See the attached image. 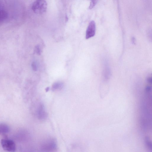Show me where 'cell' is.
I'll use <instances>...</instances> for the list:
<instances>
[{"label": "cell", "mask_w": 152, "mask_h": 152, "mask_svg": "<svg viewBox=\"0 0 152 152\" xmlns=\"http://www.w3.org/2000/svg\"><path fill=\"white\" fill-rule=\"evenodd\" d=\"M40 148L44 151H53L57 150L58 144L56 140L53 138L47 139L41 143Z\"/></svg>", "instance_id": "1"}, {"label": "cell", "mask_w": 152, "mask_h": 152, "mask_svg": "<svg viewBox=\"0 0 152 152\" xmlns=\"http://www.w3.org/2000/svg\"><path fill=\"white\" fill-rule=\"evenodd\" d=\"M47 5L45 0H36L33 3L32 9L36 14H42L47 10Z\"/></svg>", "instance_id": "2"}, {"label": "cell", "mask_w": 152, "mask_h": 152, "mask_svg": "<svg viewBox=\"0 0 152 152\" xmlns=\"http://www.w3.org/2000/svg\"><path fill=\"white\" fill-rule=\"evenodd\" d=\"M1 144L3 149L9 152H14L16 149V145L12 140L8 139H3Z\"/></svg>", "instance_id": "3"}, {"label": "cell", "mask_w": 152, "mask_h": 152, "mask_svg": "<svg viewBox=\"0 0 152 152\" xmlns=\"http://www.w3.org/2000/svg\"><path fill=\"white\" fill-rule=\"evenodd\" d=\"M36 114L38 118L40 120H44L48 117V114L43 104L40 103L37 109Z\"/></svg>", "instance_id": "4"}, {"label": "cell", "mask_w": 152, "mask_h": 152, "mask_svg": "<svg viewBox=\"0 0 152 152\" xmlns=\"http://www.w3.org/2000/svg\"><path fill=\"white\" fill-rule=\"evenodd\" d=\"M96 24L93 21H91L89 23L87 28L86 32V38L88 39L94 37L96 32Z\"/></svg>", "instance_id": "5"}, {"label": "cell", "mask_w": 152, "mask_h": 152, "mask_svg": "<svg viewBox=\"0 0 152 152\" xmlns=\"http://www.w3.org/2000/svg\"><path fill=\"white\" fill-rule=\"evenodd\" d=\"M10 131L9 126L4 124H0V134L8 133Z\"/></svg>", "instance_id": "6"}, {"label": "cell", "mask_w": 152, "mask_h": 152, "mask_svg": "<svg viewBox=\"0 0 152 152\" xmlns=\"http://www.w3.org/2000/svg\"><path fill=\"white\" fill-rule=\"evenodd\" d=\"M63 83L61 82H56L54 83L52 87V89L53 91L60 90L63 87Z\"/></svg>", "instance_id": "7"}, {"label": "cell", "mask_w": 152, "mask_h": 152, "mask_svg": "<svg viewBox=\"0 0 152 152\" xmlns=\"http://www.w3.org/2000/svg\"><path fill=\"white\" fill-rule=\"evenodd\" d=\"M8 16L7 12L3 10H0V21L6 19Z\"/></svg>", "instance_id": "8"}, {"label": "cell", "mask_w": 152, "mask_h": 152, "mask_svg": "<svg viewBox=\"0 0 152 152\" xmlns=\"http://www.w3.org/2000/svg\"><path fill=\"white\" fill-rule=\"evenodd\" d=\"M97 0H91L89 8V9H92L96 5Z\"/></svg>", "instance_id": "9"}, {"label": "cell", "mask_w": 152, "mask_h": 152, "mask_svg": "<svg viewBox=\"0 0 152 152\" xmlns=\"http://www.w3.org/2000/svg\"><path fill=\"white\" fill-rule=\"evenodd\" d=\"M32 67L33 70L34 71H36L37 70V66L36 63L33 62L32 64Z\"/></svg>", "instance_id": "10"}, {"label": "cell", "mask_w": 152, "mask_h": 152, "mask_svg": "<svg viewBox=\"0 0 152 152\" xmlns=\"http://www.w3.org/2000/svg\"><path fill=\"white\" fill-rule=\"evenodd\" d=\"M36 53L38 55L40 54V50L38 46H37L36 47Z\"/></svg>", "instance_id": "11"}, {"label": "cell", "mask_w": 152, "mask_h": 152, "mask_svg": "<svg viewBox=\"0 0 152 152\" xmlns=\"http://www.w3.org/2000/svg\"><path fill=\"white\" fill-rule=\"evenodd\" d=\"M147 81L149 83L151 84L152 82V79L151 77H149L147 79Z\"/></svg>", "instance_id": "12"}, {"label": "cell", "mask_w": 152, "mask_h": 152, "mask_svg": "<svg viewBox=\"0 0 152 152\" xmlns=\"http://www.w3.org/2000/svg\"><path fill=\"white\" fill-rule=\"evenodd\" d=\"M49 87H48V88H46V91H48L49 90Z\"/></svg>", "instance_id": "13"}]
</instances>
